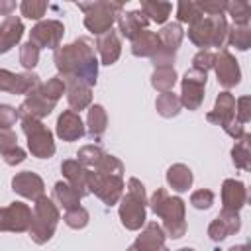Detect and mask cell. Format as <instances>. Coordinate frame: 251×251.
Returning a JSON list of instances; mask_svg holds the SVG:
<instances>
[{
	"mask_svg": "<svg viewBox=\"0 0 251 251\" xmlns=\"http://www.w3.org/2000/svg\"><path fill=\"white\" fill-rule=\"evenodd\" d=\"M53 63L59 71V76H73L86 82L90 88L98 78V59L94 41L90 37H76L69 45H59L53 51Z\"/></svg>",
	"mask_w": 251,
	"mask_h": 251,
	"instance_id": "6da1fadb",
	"label": "cell"
},
{
	"mask_svg": "<svg viewBox=\"0 0 251 251\" xmlns=\"http://www.w3.org/2000/svg\"><path fill=\"white\" fill-rule=\"evenodd\" d=\"M124 188V163L118 157L106 153L94 169H88V192H94L106 206L118 204Z\"/></svg>",
	"mask_w": 251,
	"mask_h": 251,
	"instance_id": "7a4b0ae2",
	"label": "cell"
},
{
	"mask_svg": "<svg viewBox=\"0 0 251 251\" xmlns=\"http://www.w3.org/2000/svg\"><path fill=\"white\" fill-rule=\"evenodd\" d=\"M155 216L163 220V231L171 239H180L186 233V206L178 196H169L165 188H157L147 200Z\"/></svg>",
	"mask_w": 251,
	"mask_h": 251,
	"instance_id": "3957f363",
	"label": "cell"
},
{
	"mask_svg": "<svg viewBox=\"0 0 251 251\" xmlns=\"http://www.w3.org/2000/svg\"><path fill=\"white\" fill-rule=\"evenodd\" d=\"M147 194H145V186L139 178L131 176L127 180L126 186V194L120 198V222L126 229L129 231H137L145 226L147 222Z\"/></svg>",
	"mask_w": 251,
	"mask_h": 251,
	"instance_id": "277c9868",
	"label": "cell"
},
{
	"mask_svg": "<svg viewBox=\"0 0 251 251\" xmlns=\"http://www.w3.org/2000/svg\"><path fill=\"white\" fill-rule=\"evenodd\" d=\"M229 24L226 16H204L196 24L188 25V39L200 47V51H210V47L224 49L227 41Z\"/></svg>",
	"mask_w": 251,
	"mask_h": 251,
	"instance_id": "5b68a950",
	"label": "cell"
},
{
	"mask_svg": "<svg viewBox=\"0 0 251 251\" xmlns=\"http://www.w3.org/2000/svg\"><path fill=\"white\" fill-rule=\"evenodd\" d=\"M59 220H61V212H59L57 204L53 202V198H47L43 194L37 200H33L31 224H29V229H27L31 241L37 243V245L47 243L53 237Z\"/></svg>",
	"mask_w": 251,
	"mask_h": 251,
	"instance_id": "8992f818",
	"label": "cell"
},
{
	"mask_svg": "<svg viewBox=\"0 0 251 251\" xmlns=\"http://www.w3.org/2000/svg\"><path fill=\"white\" fill-rule=\"evenodd\" d=\"M76 8L84 12V27L96 37L110 31L118 16L124 12L122 2L112 0H94V2H76Z\"/></svg>",
	"mask_w": 251,
	"mask_h": 251,
	"instance_id": "52a82bcc",
	"label": "cell"
},
{
	"mask_svg": "<svg viewBox=\"0 0 251 251\" xmlns=\"http://www.w3.org/2000/svg\"><path fill=\"white\" fill-rule=\"evenodd\" d=\"M22 129L27 137V149L37 159H49L55 155V141L49 127L35 118H22Z\"/></svg>",
	"mask_w": 251,
	"mask_h": 251,
	"instance_id": "ba28073f",
	"label": "cell"
},
{
	"mask_svg": "<svg viewBox=\"0 0 251 251\" xmlns=\"http://www.w3.org/2000/svg\"><path fill=\"white\" fill-rule=\"evenodd\" d=\"M157 35L161 41V49L157 51L155 57H151V63H153V67H173V63L176 59V51L182 43L184 31L178 22H171V24H165Z\"/></svg>",
	"mask_w": 251,
	"mask_h": 251,
	"instance_id": "9c48e42d",
	"label": "cell"
},
{
	"mask_svg": "<svg viewBox=\"0 0 251 251\" xmlns=\"http://www.w3.org/2000/svg\"><path fill=\"white\" fill-rule=\"evenodd\" d=\"M206 80H208V73L196 71V69H188L180 80V106H184L186 110L194 112L202 106L204 102V90H206Z\"/></svg>",
	"mask_w": 251,
	"mask_h": 251,
	"instance_id": "30bf717a",
	"label": "cell"
},
{
	"mask_svg": "<svg viewBox=\"0 0 251 251\" xmlns=\"http://www.w3.org/2000/svg\"><path fill=\"white\" fill-rule=\"evenodd\" d=\"M31 224V208L24 202H10L0 208V231L24 233Z\"/></svg>",
	"mask_w": 251,
	"mask_h": 251,
	"instance_id": "8fae6325",
	"label": "cell"
},
{
	"mask_svg": "<svg viewBox=\"0 0 251 251\" xmlns=\"http://www.w3.org/2000/svg\"><path fill=\"white\" fill-rule=\"evenodd\" d=\"M65 35V25L59 20H41L29 31V41L39 49H57Z\"/></svg>",
	"mask_w": 251,
	"mask_h": 251,
	"instance_id": "7c38bea8",
	"label": "cell"
},
{
	"mask_svg": "<svg viewBox=\"0 0 251 251\" xmlns=\"http://www.w3.org/2000/svg\"><path fill=\"white\" fill-rule=\"evenodd\" d=\"M212 69L216 71V76H218L220 86H224L226 90L237 86L239 80H241L239 63L235 61V57L227 49H220L218 53H214V67Z\"/></svg>",
	"mask_w": 251,
	"mask_h": 251,
	"instance_id": "4fadbf2b",
	"label": "cell"
},
{
	"mask_svg": "<svg viewBox=\"0 0 251 251\" xmlns=\"http://www.w3.org/2000/svg\"><path fill=\"white\" fill-rule=\"evenodd\" d=\"M41 84V78L31 73H12L6 69H0V90L10 92V94H31L37 86Z\"/></svg>",
	"mask_w": 251,
	"mask_h": 251,
	"instance_id": "5bb4252c",
	"label": "cell"
},
{
	"mask_svg": "<svg viewBox=\"0 0 251 251\" xmlns=\"http://www.w3.org/2000/svg\"><path fill=\"white\" fill-rule=\"evenodd\" d=\"M55 106H57V102H53V100H49L47 96H43L41 90H39V86H37V88H35L31 94H27L25 100L18 106V116H20V120H22V118H35V120H41V118L49 116V114L55 110Z\"/></svg>",
	"mask_w": 251,
	"mask_h": 251,
	"instance_id": "9a60e30c",
	"label": "cell"
},
{
	"mask_svg": "<svg viewBox=\"0 0 251 251\" xmlns=\"http://www.w3.org/2000/svg\"><path fill=\"white\" fill-rule=\"evenodd\" d=\"M12 190L16 194H20L22 198L37 200L45 192V182H43V178L37 173H33V171H22V173H16L14 175V178H12Z\"/></svg>",
	"mask_w": 251,
	"mask_h": 251,
	"instance_id": "2e32d148",
	"label": "cell"
},
{
	"mask_svg": "<svg viewBox=\"0 0 251 251\" xmlns=\"http://www.w3.org/2000/svg\"><path fill=\"white\" fill-rule=\"evenodd\" d=\"M241 229V218H239V212H227V210H222L208 226V235L212 241L220 243L224 241L227 235H233Z\"/></svg>",
	"mask_w": 251,
	"mask_h": 251,
	"instance_id": "e0dca14e",
	"label": "cell"
},
{
	"mask_svg": "<svg viewBox=\"0 0 251 251\" xmlns=\"http://www.w3.org/2000/svg\"><path fill=\"white\" fill-rule=\"evenodd\" d=\"M55 133L63 141H78L86 133V127L80 120V114H76L73 110H63V114L57 118Z\"/></svg>",
	"mask_w": 251,
	"mask_h": 251,
	"instance_id": "ac0fdd59",
	"label": "cell"
},
{
	"mask_svg": "<svg viewBox=\"0 0 251 251\" xmlns=\"http://www.w3.org/2000/svg\"><path fill=\"white\" fill-rule=\"evenodd\" d=\"M61 173L67 178V184L80 196L84 198L88 192V169L80 165L76 159H67L61 163Z\"/></svg>",
	"mask_w": 251,
	"mask_h": 251,
	"instance_id": "d6986e66",
	"label": "cell"
},
{
	"mask_svg": "<svg viewBox=\"0 0 251 251\" xmlns=\"http://www.w3.org/2000/svg\"><path fill=\"white\" fill-rule=\"evenodd\" d=\"M65 86H67V102L71 106L73 112H80V110H86L90 104H92V88L78 80V78H73V76H65Z\"/></svg>",
	"mask_w": 251,
	"mask_h": 251,
	"instance_id": "ffe728a7",
	"label": "cell"
},
{
	"mask_svg": "<svg viewBox=\"0 0 251 251\" xmlns=\"http://www.w3.org/2000/svg\"><path fill=\"white\" fill-rule=\"evenodd\" d=\"M206 120L220 127H226L229 122H233L235 120V96L229 90L220 92L216 98L214 110H210L206 114Z\"/></svg>",
	"mask_w": 251,
	"mask_h": 251,
	"instance_id": "44dd1931",
	"label": "cell"
},
{
	"mask_svg": "<svg viewBox=\"0 0 251 251\" xmlns=\"http://www.w3.org/2000/svg\"><path fill=\"white\" fill-rule=\"evenodd\" d=\"M165 231L157 222H147L137 239L133 241V247L137 251H171L165 245Z\"/></svg>",
	"mask_w": 251,
	"mask_h": 251,
	"instance_id": "7402d4cb",
	"label": "cell"
},
{
	"mask_svg": "<svg viewBox=\"0 0 251 251\" xmlns=\"http://www.w3.org/2000/svg\"><path fill=\"white\" fill-rule=\"evenodd\" d=\"M94 49L98 51L102 65H108V67L114 65L120 59V55H122V39H120L118 31L110 29V31L98 35L96 43H94Z\"/></svg>",
	"mask_w": 251,
	"mask_h": 251,
	"instance_id": "603a6c76",
	"label": "cell"
},
{
	"mask_svg": "<svg viewBox=\"0 0 251 251\" xmlns=\"http://www.w3.org/2000/svg\"><path fill=\"white\" fill-rule=\"evenodd\" d=\"M222 210L227 212H239L247 204V188L241 180L226 178L222 184Z\"/></svg>",
	"mask_w": 251,
	"mask_h": 251,
	"instance_id": "cb8c5ba5",
	"label": "cell"
},
{
	"mask_svg": "<svg viewBox=\"0 0 251 251\" xmlns=\"http://www.w3.org/2000/svg\"><path fill=\"white\" fill-rule=\"evenodd\" d=\"M118 31L122 33V37L133 41L141 31L147 29L149 20L145 18V14L141 10H129V12H122L118 16Z\"/></svg>",
	"mask_w": 251,
	"mask_h": 251,
	"instance_id": "d4e9b609",
	"label": "cell"
},
{
	"mask_svg": "<svg viewBox=\"0 0 251 251\" xmlns=\"http://www.w3.org/2000/svg\"><path fill=\"white\" fill-rule=\"evenodd\" d=\"M24 35V24L18 16H8L2 24H0V55L8 53L12 47H16L20 43Z\"/></svg>",
	"mask_w": 251,
	"mask_h": 251,
	"instance_id": "484cf974",
	"label": "cell"
},
{
	"mask_svg": "<svg viewBox=\"0 0 251 251\" xmlns=\"http://www.w3.org/2000/svg\"><path fill=\"white\" fill-rule=\"evenodd\" d=\"M161 49V41H159V35L157 31H141L133 41H131V53L135 57H155L157 51Z\"/></svg>",
	"mask_w": 251,
	"mask_h": 251,
	"instance_id": "4316f807",
	"label": "cell"
},
{
	"mask_svg": "<svg viewBox=\"0 0 251 251\" xmlns=\"http://www.w3.org/2000/svg\"><path fill=\"white\" fill-rule=\"evenodd\" d=\"M192 180H194L192 171L182 163H175L167 171V184L175 192H186L192 186Z\"/></svg>",
	"mask_w": 251,
	"mask_h": 251,
	"instance_id": "83f0119b",
	"label": "cell"
},
{
	"mask_svg": "<svg viewBox=\"0 0 251 251\" xmlns=\"http://www.w3.org/2000/svg\"><path fill=\"white\" fill-rule=\"evenodd\" d=\"M86 126H88V135L94 141H100V137L104 135L106 127H108V114L104 110V106L100 104H92L88 108V116H86Z\"/></svg>",
	"mask_w": 251,
	"mask_h": 251,
	"instance_id": "f1b7e54d",
	"label": "cell"
},
{
	"mask_svg": "<svg viewBox=\"0 0 251 251\" xmlns=\"http://www.w3.org/2000/svg\"><path fill=\"white\" fill-rule=\"evenodd\" d=\"M53 202L57 204V208H63L67 212V210H73V208L80 206V196L67 182L59 180L53 186Z\"/></svg>",
	"mask_w": 251,
	"mask_h": 251,
	"instance_id": "f546056e",
	"label": "cell"
},
{
	"mask_svg": "<svg viewBox=\"0 0 251 251\" xmlns=\"http://www.w3.org/2000/svg\"><path fill=\"white\" fill-rule=\"evenodd\" d=\"M176 71L175 67H155L153 75H151V86L163 94V92H171L176 84Z\"/></svg>",
	"mask_w": 251,
	"mask_h": 251,
	"instance_id": "4dcf8cb0",
	"label": "cell"
},
{
	"mask_svg": "<svg viewBox=\"0 0 251 251\" xmlns=\"http://www.w3.org/2000/svg\"><path fill=\"white\" fill-rule=\"evenodd\" d=\"M173 4L171 2H161V0H143L141 2V12L145 14L147 20L157 22V24H165L167 18L171 16Z\"/></svg>",
	"mask_w": 251,
	"mask_h": 251,
	"instance_id": "1f68e13d",
	"label": "cell"
},
{
	"mask_svg": "<svg viewBox=\"0 0 251 251\" xmlns=\"http://www.w3.org/2000/svg\"><path fill=\"white\" fill-rule=\"evenodd\" d=\"M249 145H251V135L245 133L241 139L235 141V145L231 149V161L241 171H251V149H249Z\"/></svg>",
	"mask_w": 251,
	"mask_h": 251,
	"instance_id": "d6a6232c",
	"label": "cell"
},
{
	"mask_svg": "<svg viewBox=\"0 0 251 251\" xmlns=\"http://www.w3.org/2000/svg\"><path fill=\"white\" fill-rule=\"evenodd\" d=\"M155 108L163 118H175V116H178L182 106H180V98L171 90V92H163L157 96Z\"/></svg>",
	"mask_w": 251,
	"mask_h": 251,
	"instance_id": "836d02e7",
	"label": "cell"
},
{
	"mask_svg": "<svg viewBox=\"0 0 251 251\" xmlns=\"http://www.w3.org/2000/svg\"><path fill=\"white\" fill-rule=\"evenodd\" d=\"M237 51H247L251 47V27L249 25H229L227 41Z\"/></svg>",
	"mask_w": 251,
	"mask_h": 251,
	"instance_id": "e575fe53",
	"label": "cell"
},
{
	"mask_svg": "<svg viewBox=\"0 0 251 251\" xmlns=\"http://www.w3.org/2000/svg\"><path fill=\"white\" fill-rule=\"evenodd\" d=\"M204 18V14L200 12V8H198V4L196 2H186V0H182V2H178L176 4V20H178V24H188V25H192V24H196L198 20H202Z\"/></svg>",
	"mask_w": 251,
	"mask_h": 251,
	"instance_id": "d590c367",
	"label": "cell"
},
{
	"mask_svg": "<svg viewBox=\"0 0 251 251\" xmlns=\"http://www.w3.org/2000/svg\"><path fill=\"white\" fill-rule=\"evenodd\" d=\"M104 155H106V151H104L102 147H98V145H84V147L78 149L76 161H78L80 165H84L86 169H94V167L102 161Z\"/></svg>",
	"mask_w": 251,
	"mask_h": 251,
	"instance_id": "8d00e7d4",
	"label": "cell"
},
{
	"mask_svg": "<svg viewBox=\"0 0 251 251\" xmlns=\"http://www.w3.org/2000/svg\"><path fill=\"white\" fill-rule=\"evenodd\" d=\"M226 12L233 18V25H249L251 20V6L247 2H227Z\"/></svg>",
	"mask_w": 251,
	"mask_h": 251,
	"instance_id": "74e56055",
	"label": "cell"
},
{
	"mask_svg": "<svg viewBox=\"0 0 251 251\" xmlns=\"http://www.w3.org/2000/svg\"><path fill=\"white\" fill-rule=\"evenodd\" d=\"M39 90H41V94H43V96H47L49 100L57 102V100L65 94L67 86H65V80L57 75V76L47 78V82H41V84H39Z\"/></svg>",
	"mask_w": 251,
	"mask_h": 251,
	"instance_id": "f35d334b",
	"label": "cell"
},
{
	"mask_svg": "<svg viewBox=\"0 0 251 251\" xmlns=\"http://www.w3.org/2000/svg\"><path fill=\"white\" fill-rule=\"evenodd\" d=\"M88 220H90V214H88V210L82 208V206H76V208H73V210H67L65 216H63V222H65L69 227H73V229H82V227H86V226H88Z\"/></svg>",
	"mask_w": 251,
	"mask_h": 251,
	"instance_id": "ab89813d",
	"label": "cell"
},
{
	"mask_svg": "<svg viewBox=\"0 0 251 251\" xmlns=\"http://www.w3.org/2000/svg\"><path fill=\"white\" fill-rule=\"evenodd\" d=\"M20 12L27 20H41L47 12V2H43V0H24L20 4Z\"/></svg>",
	"mask_w": 251,
	"mask_h": 251,
	"instance_id": "60d3db41",
	"label": "cell"
},
{
	"mask_svg": "<svg viewBox=\"0 0 251 251\" xmlns=\"http://www.w3.org/2000/svg\"><path fill=\"white\" fill-rule=\"evenodd\" d=\"M39 61V47L33 45L31 41H25L22 47H20V65L25 69V71H31Z\"/></svg>",
	"mask_w": 251,
	"mask_h": 251,
	"instance_id": "b9f144b4",
	"label": "cell"
},
{
	"mask_svg": "<svg viewBox=\"0 0 251 251\" xmlns=\"http://www.w3.org/2000/svg\"><path fill=\"white\" fill-rule=\"evenodd\" d=\"M190 204H192L196 210H208V208H212V204H214V192L208 190V188L194 190V192L190 194Z\"/></svg>",
	"mask_w": 251,
	"mask_h": 251,
	"instance_id": "7bdbcfd3",
	"label": "cell"
},
{
	"mask_svg": "<svg viewBox=\"0 0 251 251\" xmlns=\"http://www.w3.org/2000/svg\"><path fill=\"white\" fill-rule=\"evenodd\" d=\"M18 120H20L18 108L10 104H0V127L2 129H12V126H16Z\"/></svg>",
	"mask_w": 251,
	"mask_h": 251,
	"instance_id": "ee69618b",
	"label": "cell"
},
{
	"mask_svg": "<svg viewBox=\"0 0 251 251\" xmlns=\"http://www.w3.org/2000/svg\"><path fill=\"white\" fill-rule=\"evenodd\" d=\"M235 120L245 126L251 120V98L249 96H241L235 100Z\"/></svg>",
	"mask_w": 251,
	"mask_h": 251,
	"instance_id": "f6af8a7d",
	"label": "cell"
},
{
	"mask_svg": "<svg viewBox=\"0 0 251 251\" xmlns=\"http://www.w3.org/2000/svg\"><path fill=\"white\" fill-rule=\"evenodd\" d=\"M214 67V53L212 51H198L192 59V69L196 71H202V73H208L210 69Z\"/></svg>",
	"mask_w": 251,
	"mask_h": 251,
	"instance_id": "bcb514c9",
	"label": "cell"
},
{
	"mask_svg": "<svg viewBox=\"0 0 251 251\" xmlns=\"http://www.w3.org/2000/svg\"><path fill=\"white\" fill-rule=\"evenodd\" d=\"M200 12L204 16H222L226 12V4L224 0H208V2H196Z\"/></svg>",
	"mask_w": 251,
	"mask_h": 251,
	"instance_id": "7dc6e473",
	"label": "cell"
},
{
	"mask_svg": "<svg viewBox=\"0 0 251 251\" xmlns=\"http://www.w3.org/2000/svg\"><path fill=\"white\" fill-rule=\"evenodd\" d=\"M14 147H18V135H16V131H12V129H2V127H0V155L8 153V151L14 149Z\"/></svg>",
	"mask_w": 251,
	"mask_h": 251,
	"instance_id": "c3c4849f",
	"label": "cell"
},
{
	"mask_svg": "<svg viewBox=\"0 0 251 251\" xmlns=\"http://www.w3.org/2000/svg\"><path fill=\"white\" fill-rule=\"evenodd\" d=\"M2 157H4V163H6V165H10V167H16V165H20V163H24L27 155H25V151H24V149H22V147L18 145V147H14V149H10L8 153H4Z\"/></svg>",
	"mask_w": 251,
	"mask_h": 251,
	"instance_id": "681fc988",
	"label": "cell"
},
{
	"mask_svg": "<svg viewBox=\"0 0 251 251\" xmlns=\"http://www.w3.org/2000/svg\"><path fill=\"white\" fill-rule=\"evenodd\" d=\"M224 131H226V133H227L229 137H233L235 141H237V139H241V137L245 135V127H243V126H241V124H239L237 120L229 122V124H227L226 127H224Z\"/></svg>",
	"mask_w": 251,
	"mask_h": 251,
	"instance_id": "f907efd6",
	"label": "cell"
},
{
	"mask_svg": "<svg viewBox=\"0 0 251 251\" xmlns=\"http://www.w3.org/2000/svg\"><path fill=\"white\" fill-rule=\"evenodd\" d=\"M16 10V2L12 0H0V16H12V12Z\"/></svg>",
	"mask_w": 251,
	"mask_h": 251,
	"instance_id": "816d5d0a",
	"label": "cell"
},
{
	"mask_svg": "<svg viewBox=\"0 0 251 251\" xmlns=\"http://www.w3.org/2000/svg\"><path fill=\"white\" fill-rule=\"evenodd\" d=\"M227 251H251V247H249L247 243H241V245H233V247H229Z\"/></svg>",
	"mask_w": 251,
	"mask_h": 251,
	"instance_id": "f5cc1de1",
	"label": "cell"
},
{
	"mask_svg": "<svg viewBox=\"0 0 251 251\" xmlns=\"http://www.w3.org/2000/svg\"><path fill=\"white\" fill-rule=\"evenodd\" d=\"M176 251H194L192 247H180V249H176Z\"/></svg>",
	"mask_w": 251,
	"mask_h": 251,
	"instance_id": "db71d44e",
	"label": "cell"
},
{
	"mask_svg": "<svg viewBox=\"0 0 251 251\" xmlns=\"http://www.w3.org/2000/svg\"><path fill=\"white\" fill-rule=\"evenodd\" d=\"M126 251H137V249H135V247H133V245H129V247H127V249H126Z\"/></svg>",
	"mask_w": 251,
	"mask_h": 251,
	"instance_id": "11a10c76",
	"label": "cell"
}]
</instances>
